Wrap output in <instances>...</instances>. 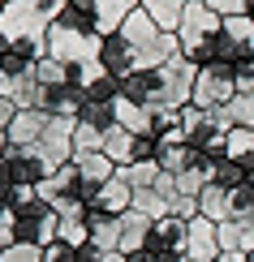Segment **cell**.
Returning <instances> with one entry per match:
<instances>
[{"instance_id": "cell-25", "label": "cell", "mask_w": 254, "mask_h": 262, "mask_svg": "<svg viewBox=\"0 0 254 262\" xmlns=\"http://www.w3.org/2000/svg\"><path fill=\"white\" fill-rule=\"evenodd\" d=\"M254 215V185L246 181L241 189H228V220L224 224H241Z\"/></svg>"}, {"instance_id": "cell-5", "label": "cell", "mask_w": 254, "mask_h": 262, "mask_svg": "<svg viewBox=\"0 0 254 262\" xmlns=\"http://www.w3.org/2000/svg\"><path fill=\"white\" fill-rule=\"evenodd\" d=\"M56 232H61V215L52 211L43 198L26 202V206H13V241L48 249L52 241H56Z\"/></svg>"}, {"instance_id": "cell-36", "label": "cell", "mask_w": 254, "mask_h": 262, "mask_svg": "<svg viewBox=\"0 0 254 262\" xmlns=\"http://www.w3.org/2000/svg\"><path fill=\"white\" fill-rule=\"evenodd\" d=\"M9 245H17V241H13V228H9V224H0V254H5Z\"/></svg>"}, {"instance_id": "cell-16", "label": "cell", "mask_w": 254, "mask_h": 262, "mask_svg": "<svg viewBox=\"0 0 254 262\" xmlns=\"http://www.w3.org/2000/svg\"><path fill=\"white\" fill-rule=\"evenodd\" d=\"M185 232H190L185 220L164 215V220H155V228H151V245H160V249H168V254H181L185 258Z\"/></svg>"}, {"instance_id": "cell-24", "label": "cell", "mask_w": 254, "mask_h": 262, "mask_svg": "<svg viewBox=\"0 0 254 262\" xmlns=\"http://www.w3.org/2000/svg\"><path fill=\"white\" fill-rule=\"evenodd\" d=\"M116 125H125L129 134H155L151 129V107L129 103V99H116Z\"/></svg>"}, {"instance_id": "cell-37", "label": "cell", "mask_w": 254, "mask_h": 262, "mask_svg": "<svg viewBox=\"0 0 254 262\" xmlns=\"http://www.w3.org/2000/svg\"><path fill=\"white\" fill-rule=\"evenodd\" d=\"M216 262H246V254H241V249H220Z\"/></svg>"}, {"instance_id": "cell-43", "label": "cell", "mask_w": 254, "mask_h": 262, "mask_svg": "<svg viewBox=\"0 0 254 262\" xmlns=\"http://www.w3.org/2000/svg\"><path fill=\"white\" fill-rule=\"evenodd\" d=\"M5 5H9V0H5Z\"/></svg>"}, {"instance_id": "cell-2", "label": "cell", "mask_w": 254, "mask_h": 262, "mask_svg": "<svg viewBox=\"0 0 254 262\" xmlns=\"http://www.w3.org/2000/svg\"><path fill=\"white\" fill-rule=\"evenodd\" d=\"M220 30H224V17H220V13H211L203 0H185V17H181V26H177L181 56L190 64H198V69H207V64L216 60Z\"/></svg>"}, {"instance_id": "cell-27", "label": "cell", "mask_w": 254, "mask_h": 262, "mask_svg": "<svg viewBox=\"0 0 254 262\" xmlns=\"http://www.w3.org/2000/svg\"><path fill=\"white\" fill-rule=\"evenodd\" d=\"M95 150H104V129H95V125L78 121V129H73V159L95 155Z\"/></svg>"}, {"instance_id": "cell-15", "label": "cell", "mask_w": 254, "mask_h": 262, "mask_svg": "<svg viewBox=\"0 0 254 262\" xmlns=\"http://www.w3.org/2000/svg\"><path fill=\"white\" fill-rule=\"evenodd\" d=\"M151 228H155V224H151L147 220V215H138V211H125V215H121V220H116V236H121V254H138V249L142 245H147L151 241Z\"/></svg>"}, {"instance_id": "cell-8", "label": "cell", "mask_w": 254, "mask_h": 262, "mask_svg": "<svg viewBox=\"0 0 254 262\" xmlns=\"http://www.w3.org/2000/svg\"><path fill=\"white\" fill-rule=\"evenodd\" d=\"M73 129H78V121H73V116H52L48 129H43V138H39L43 155L56 163V168L73 159Z\"/></svg>"}, {"instance_id": "cell-31", "label": "cell", "mask_w": 254, "mask_h": 262, "mask_svg": "<svg viewBox=\"0 0 254 262\" xmlns=\"http://www.w3.org/2000/svg\"><path fill=\"white\" fill-rule=\"evenodd\" d=\"M78 262H125V254H116V249H95V245H82V249H78Z\"/></svg>"}, {"instance_id": "cell-29", "label": "cell", "mask_w": 254, "mask_h": 262, "mask_svg": "<svg viewBox=\"0 0 254 262\" xmlns=\"http://www.w3.org/2000/svg\"><path fill=\"white\" fill-rule=\"evenodd\" d=\"M203 5L220 17H246L250 13V0H203Z\"/></svg>"}, {"instance_id": "cell-12", "label": "cell", "mask_w": 254, "mask_h": 262, "mask_svg": "<svg viewBox=\"0 0 254 262\" xmlns=\"http://www.w3.org/2000/svg\"><path fill=\"white\" fill-rule=\"evenodd\" d=\"M52 112H43V107H22V112L13 116V125H9V146H35V142L43 138V129H48Z\"/></svg>"}, {"instance_id": "cell-13", "label": "cell", "mask_w": 254, "mask_h": 262, "mask_svg": "<svg viewBox=\"0 0 254 262\" xmlns=\"http://www.w3.org/2000/svg\"><path fill=\"white\" fill-rule=\"evenodd\" d=\"M95 211H104V215H125V211H134V185H129L125 177H116L108 181V185H99L95 189Z\"/></svg>"}, {"instance_id": "cell-34", "label": "cell", "mask_w": 254, "mask_h": 262, "mask_svg": "<svg viewBox=\"0 0 254 262\" xmlns=\"http://www.w3.org/2000/svg\"><path fill=\"white\" fill-rule=\"evenodd\" d=\"M233 82H237V91H246V95H254V60H246V64H237V69H233Z\"/></svg>"}, {"instance_id": "cell-38", "label": "cell", "mask_w": 254, "mask_h": 262, "mask_svg": "<svg viewBox=\"0 0 254 262\" xmlns=\"http://www.w3.org/2000/svg\"><path fill=\"white\" fill-rule=\"evenodd\" d=\"M5 150H9V138H5V134H0V155H5Z\"/></svg>"}, {"instance_id": "cell-32", "label": "cell", "mask_w": 254, "mask_h": 262, "mask_svg": "<svg viewBox=\"0 0 254 262\" xmlns=\"http://www.w3.org/2000/svg\"><path fill=\"white\" fill-rule=\"evenodd\" d=\"M172 215H177V220H185V224L198 220V198H190V193H177V198H172Z\"/></svg>"}, {"instance_id": "cell-35", "label": "cell", "mask_w": 254, "mask_h": 262, "mask_svg": "<svg viewBox=\"0 0 254 262\" xmlns=\"http://www.w3.org/2000/svg\"><path fill=\"white\" fill-rule=\"evenodd\" d=\"M13 116H17V103L9 99V95H0V134H9V125H13Z\"/></svg>"}, {"instance_id": "cell-28", "label": "cell", "mask_w": 254, "mask_h": 262, "mask_svg": "<svg viewBox=\"0 0 254 262\" xmlns=\"http://www.w3.org/2000/svg\"><path fill=\"white\" fill-rule=\"evenodd\" d=\"M56 241H65L69 249H82V245H91V224H86V220H61V232H56Z\"/></svg>"}, {"instance_id": "cell-40", "label": "cell", "mask_w": 254, "mask_h": 262, "mask_svg": "<svg viewBox=\"0 0 254 262\" xmlns=\"http://www.w3.org/2000/svg\"><path fill=\"white\" fill-rule=\"evenodd\" d=\"M250 17H254V0H250Z\"/></svg>"}, {"instance_id": "cell-42", "label": "cell", "mask_w": 254, "mask_h": 262, "mask_svg": "<svg viewBox=\"0 0 254 262\" xmlns=\"http://www.w3.org/2000/svg\"><path fill=\"white\" fill-rule=\"evenodd\" d=\"M181 262H190V258H181Z\"/></svg>"}, {"instance_id": "cell-39", "label": "cell", "mask_w": 254, "mask_h": 262, "mask_svg": "<svg viewBox=\"0 0 254 262\" xmlns=\"http://www.w3.org/2000/svg\"><path fill=\"white\" fill-rule=\"evenodd\" d=\"M246 262H254V249H250V254H246Z\"/></svg>"}, {"instance_id": "cell-14", "label": "cell", "mask_w": 254, "mask_h": 262, "mask_svg": "<svg viewBox=\"0 0 254 262\" xmlns=\"http://www.w3.org/2000/svg\"><path fill=\"white\" fill-rule=\"evenodd\" d=\"M160 69H134L125 82H121V99L142 103V107H155L160 103Z\"/></svg>"}, {"instance_id": "cell-20", "label": "cell", "mask_w": 254, "mask_h": 262, "mask_svg": "<svg viewBox=\"0 0 254 262\" xmlns=\"http://www.w3.org/2000/svg\"><path fill=\"white\" fill-rule=\"evenodd\" d=\"M73 163L82 168V177H86V185H91V189H99V185H108V181H112L116 172H121L116 163L104 155V150H95V155H82V159H73Z\"/></svg>"}, {"instance_id": "cell-21", "label": "cell", "mask_w": 254, "mask_h": 262, "mask_svg": "<svg viewBox=\"0 0 254 262\" xmlns=\"http://www.w3.org/2000/svg\"><path fill=\"white\" fill-rule=\"evenodd\" d=\"M9 99L17 103V112H22V107H43V99H48V86H43L35 73H26V78H17L13 86H9Z\"/></svg>"}, {"instance_id": "cell-6", "label": "cell", "mask_w": 254, "mask_h": 262, "mask_svg": "<svg viewBox=\"0 0 254 262\" xmlns=\"http://www.w3.org/2000/svg\"><path fill=\"white\" fill-rule=\"evenodd\" d=\"M160 103L155 107H172V112H181V107H190L194 99V82H198V64H190L177 52L168 64H160Z\"/></svg>"}, {"instance_id": "cell-22", "label": "cell", "mask_w": 254, "mask_h": 262, "mask_svg": "<svg viewBox=\"0 0 254 262\" xmlns=\"http://www.w3.org/2000/svg\"><path fill=\"white\" fill-rule=\"evenodd\" d=\"M198 215L211 224H224L228 220V189H220V185L211 181L203 193H198Z\"/></svg>"}, {"instance_id": "cell-9", "label": "cell", "mask_w": 254, "mask_h": 262, "mask_svg": "<svg viewBox=\"0 0 254 262\" xmlns=\"http://www.w3.org/2000/svg\"><path fill=\"white\" fill-rule=\"evenodd\" d=\"M185 258L190 262H216L220 258V224L211 220H190V232H185Z\"/></svg>"}, {"instance_id": "cell-19", "label": "cell", "mask_w": 254, "mask_h": 262, "mask_svg": "<svg viewBox=\"0 0 254 262\" xmlns=\"http://www.w3.org/2000/svg\"><path fill=\"white\" fill-rule=\"evenodd\" d=\"M211 181L220 185V189H241V185L250 181V172H246V163L228 159L224 150H220V155H211Z\"/></svg>"}, {"instance_id": "cell-3", "label": "cell", "mask_w": 254, "mask_h": 262, "mask_svg": "<svg viewBox=\"0 0 254 262\" xmlns=\"http://www.w3.org/2000/svg\"><path fill=\"white\" fill-rule=\"evenodd\" d=\"M99 48H104L99 30H82V26H69V21H52V30H48V56L73 64V69L99 60Z\"/></svg>"}, {"instance_id": "cell-33", "label": "cell", "mask_w": 254, "mask_h": 262, "mask_svg": "<svg viewBox=\"0 0 254 262\" xmlns=\"http://www.w3.org/2000/svg\"><path fill=\"white\" fill-rule=\"evenodd\" d=\"M43 262H78V249H69L65 241H52L43 249Z\"/></svg>"}, {"instance_id": "cell-11", "label": "cell", "mask_w": 254, "mask_h": 262, "mask_svg": "<svg viewBox=\"0 0 254 262\" xmlns=\"http://www.w3.org/2000/svg\"><path fill=\"white\" fill-rule=\"evenodd\" d=\"M78 5L86 9V13L95 17V26H99V35H116L121 30V21H125L134 9L142 5V0H78Z\"/></svg>"}, {"instance_id": "cell-10", "label": "cell", "mask_w": 254, "mask_h": 262, "mask_svg": "<svg viewBox=\"0 0 254 262\" xmlns=\"http://www.w3.org/2000/svg\"><path fill=\"white\" fill-rule=\"evenodd\" d=\"M99 64H104L108 73H112V78H121L125 82L129 73L138 69V56H134V48H129V39L121 35H104V48H99Z\"/></svg>"}, {"instance_id": "cell-26", "label": "cell", "mask_w": 254, "mask_h": 262, "mask_svg": "<svg viewBox=\"0 0 254 262\" xmlns=\"http://www.w3.org/2000/svg\"><path fill=\"white\" fill-rule=\"evenodd\" d=\"M224 116H228V121H233L237 129H254V95L237 91L233 99L224 103Z\"/></svg>"}, {"instance_id": "cell-1", "label": "cell", "mask_w": 254, "mask_h": 262, "mask_svg": "<svg viewBox=\"0 0 254 262\" xmlns=\"http://www.w3.org/2000/svg\"><path fill=\"white\" fill-rule=\"evenodd\" d=\"M65 0H9L0 9V35L9 43H48L52 21L61 17Z\"/></svg>"}, {"instance_id": "cell-30", "label": "cell", "mask_w": 254, "mask_h": 262, "mask_svg": "<svg viewBox=\"0 0 254 262\" xmlns=\"http://www.w3.org/2000/svg\"><path fill=\"white\" fill-rule=\"evenodd\" d=\"M0 262H43V249L39 245H9L5 254H0Z\"/></svg>"}, {"instance_id": "cell-17", "label": "cell", "mask_w": 254, "mask_h": 262, "mask_svg": "<svg viewBox=\"0 0 254 262\" xmlns=\"http://www.w3.org/2000/svg\"><path fill=\"white\" fill-rule=\"evenodd\" d=\"M134 146H138V134H129L125 125L104 129V155L112 159L116 168H129V163H134Z\"/></svg>"}, {"instance_id": "cell-7", "label": "cell", "mask_w": 254, "mask_h": 262, "mask_svg": "<svg viewBox=\"0 0 254 262\" xmlns=\"http://www.w3.org/2000/svg\"><path fill=\"white\" fill-rule=\"evenodd\" d=\"M237 95V82H233V69H224V64H207V69H198V82H194V107H203V112H220L228 99Z\"/></svg>"}, {"instance_id": "cell-18", "label": "cell", "mask_w": 254, "mask_h": 262, "mask_svg": "<svg viewBox=\"0 0 254 262\" xmlns=\"http://www.w3.org/2000/svg\"><path fill=\"white\" fill-rule=\"evenodd\" d=\"M142 9H147V17L155 21L160 30H168V35H177V26H181V17H185V0H142Z\"/></svg>"}, {"instance_id": "cell-23", "label": "cell", "mask_w": 254, "mask_h": 262, "mask_svg": "<svg viewBox=\"0 0 254 262\" xmlns=\"http://www.w3.org/2000/svg\"><path fill=\"white\" fill-rule=\"evenodd\" d=\"M134 211L155 224V220H164V215H172V198L160 193V189H134Z\"/></svg>"}, {"instance_id": "cell-41", "label": "cell", "mask_w": 254, "mask_h": 262, "mask_svg": "<svg viewBox=\"0 0 254 262\" xmlns=\"http://www.w3.org/2000/svg\"><path fill=\"white\" fill-rule=\"evenodd\" d=\"M250 185H254V172H250Z\"/></svg>"}, {"instance_id": "cell-4", "label": "cell", "mask_w": 254, "mask_h": 262, "mask_svg": "<svg viewBox=\"0 0 254 262\" xmlns=\"http://www.w3.org/2000/svg\"><path fill=\"white\" fill-rule=\"evenodd\" d=\"M181 129H185V146L203 150V155H220L233 121L224 116V107L220 112H203V107L190 103V107H181Z\"/></svg>"}]
</instances>
